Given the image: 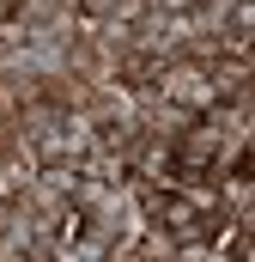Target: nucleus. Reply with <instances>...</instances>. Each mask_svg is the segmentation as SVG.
<instances>
[{
	"label": "nucleus",
	"mask_w": 255,
	"mask_h": 262,
	"mask_svg": "<svg viewBox=\"0 0 255 262\" xmlns=\"http://www.w3.org/2000/svg\"><path fill=\"white\" fill-rule=\"evenodd\" d=\"M152 92L164 98V104H183L194 116H207V110H219V92H213V79H207V67L189 61V55H170V61L152 73Z\"/></svg>",
	"instance_id": "f257e3e1"
}]
</instances>
